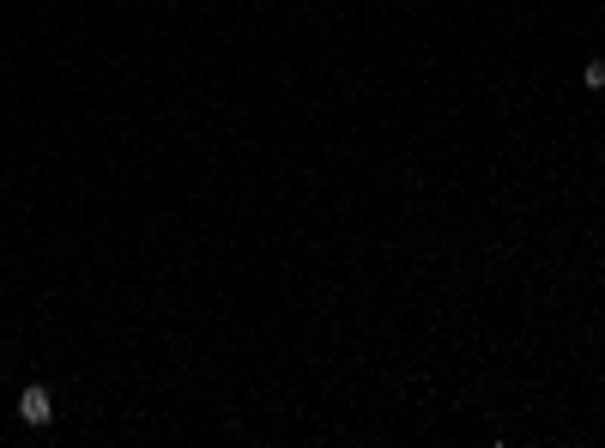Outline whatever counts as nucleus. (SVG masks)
<instances>
[{
	"mask_svg": "<svg viewBox=\"0 0 605 448\" xmlns=\"http://www.w3.org/2000/svg\"><path fill=\"white\" fill-rule=\"evenodd\" d=\"M581 85H587V91H605V61H587V67H581Z\"/></svg>",
	"mask_w": 605,
	"mask_h": 448,
	"instance_id": "f03ea898",
	"label": "nucleus"
},
{
	"mask_svg": "<svg viewBox=\"0 0 605 448\" xmlns=\"http://www.w3.org/2000/svg\"><path fill=\"white\" fill-rule=\"evenodd\" d=\"M19 418H25V424H36V430L55 418V400H49V388H43V381H31V388L19 394Z\"/></svg>",
	"mask_w": 605,
	"mask_h": 448,
	"instance_id": "f257e3e1",
	"label": "nucleus"
}]
</instances>
